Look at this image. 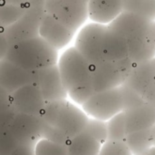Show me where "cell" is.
Masks as SVG:
<instances>
[{"label":"cell","mask_w":155,"mask_h":155,"mask_svg":"<svg viewBox=\"0 0 155 155\" xmlns=\"http://www.w3.org/2000/svg\"><path fill=\"white\" fill-rule=\"evenodd\" d=\"M6 60L29 71L56 64L58 50L50 45L40 35L11 45Z\"/></svg>","instance_id":"1"},{"label":"cell","mask_w":155,"mask_h":155,"mask_svg":"<svg viewBox=\"0 0 155 155\" xmlns=\"http://www.w3.org/2000/svg\"><path fill=\"white\" fill-rule=\"evenodd\" d=\"M41 118L69 140L84 131L89 121L84 110L67 99L46 103Z\"/></svg>","instance_id":"2"},{"label":"cell","mask_w":155,"mask_h":155,"mask_svg":"<svg viewBox=\"0 0 155 155\" xmlns=\"http://www.w3.org/2000/svg\"><path fill=\"white\" fill-rule=\"evenodd\" d=\"M60 75L67 93L91 83L92 64L74 47H69L57 62Z\"/></svg>","instance_id":"3"},{"label":"cell","mask_w":155,"mask_h":155,"mask_svg":"<svg viewBox=\"0 0 155 155\" xmlns=\"http://www.w3.org/2000/svg\"><path fill=\"white\" fill-rule=\"evenodd\" d=\"M45 0H30L24 15L4 29L10 45L39 35L40 24L45 14Z\"/></svg>","instance_id":"4"},{"label":"cell","mask_w":155,"mask_h":155,"mask_svg":"<svg viewBox=\"0 0 155 155\" xmlns=\"http://www.w3.org/2000/svg\"><path fill=\"white\" fill-rule=\"evenodd\" d=\"M45 9L74 32L88 19V0H45Z\"/></svg>","instance_id":"5"},{"label":"cell","mask_w":155,"mask_h":155,"mask_svg":"<svg viewBox=\"0 0 155 155\" xmlns=\"http://www.w3.org/2000/svg\"><path fill=\"white\" fill-rule=\"evenodd\" d=\"M84 112L92 118L108 121L123 112V102L119 87L94 93L83 105Z\"/></svg>","instance_id":"6"},{"label":"cell","mask_w":155,"mask_h":155,"mask_svg":"<svg viewBox=\"0 0 155 155\" xmlns=\"http://www.w3.org/2000/svg\"><path fill=\"white\" fill-rule=\"evenodd\" d=\"M124 84L136 91L145 103H155V57L136 63L131 75Z\"/></svg>","instance_id":"7"},{"label":"cell","mask_w":155,"mask_h":155,"mask_svg":"<svg viewBox=\"0 0 155 155\" xmlns=\"http://www.w3.org/2000/svg\"><path fill=\"white\" fill-rule=\"evenodd\" d=\"M107 25L90 23L84 25L78 33L74 47L93 64L103 61L101 41Z\"/></svg>","instance_id":"8"},{"label":"cell","mask_w":155,"mask_h":155,"mask_svg":"<svg viewBox=\"0 0 155 155\" xmlns=\"http://www.w3.org/2000/svg\"><path fill=\"white\" fill-rule=\"evenodd\" d=\"M43 127L44 121L41 116L16 113L8 129L20 143L35 145L42 138Z\"/></svg>","instance_id":"9"},{"label":"cell","mask_w":155,"mask_h":155,"mask_svg":"<svg viewBox=\"0 0 155 155\" xmlns=\"http://www.w3.org/2000/svg\"><path fill=\"white\" fill-rule=\"evenodd\" d=\"M12 106L16 113L41 116L46 102L36 84H26L11 94Z\"/></svg>","instance_id":"10"},{"label":"cell","mask_w":155,"mask_h":155,"mask_svg":"<svg viewBox=\"0 0 155 155\" xmlns=\"http://www.w3.org/2000/svg\"><path fill=\"white\" fill-rule=\"evenodd\" d=\"M37 71L24 69L6 59L0 60V85L10 94L26 84H37Z\"/></svg>","instance_id":"11"},{"label":"cell","mask_w":155,"mask_h":155,"mask_svg":"<svg viewBox=\"0 0 155 155\" xmlns=\"http://www.w3.org/2000/svg\"><path fill=\"white\" fill-rule=\"evenodd\" d=\"M37 85L46 103L63 100L68 97L57 64L37 70Z\"/></svg>","instance_id":"12"},{"label":"cell","mask_w":155,"mask_h":155,"mask_svg":"<svg viewBox=\"0 0 155 155\" xmlns=\"http://www.w3.org/2000/svg\"><path fill=\"white\" fill-rule=\"evenodd\" d=\"M152 23L153 20L145 16L123 11L107 25L123 35L129 42L143 36L147 32Z\"/></svg>","instance_id":"13"},{"label":"cell","mask_w":155,"mask_h":155,"mask_svg":"<svg viewBox=\"0 0 155 155\" xmlns=\"http://www.w3.org/2000/svg\"><path fill=\"white\" fill-rule=\"evenodd\" d=\"M74 34L75 32L45 12L40 24L39 35L50 45L61 50L72 41Z\"/></svg>","instance_id":"14"},{"label":"cell","mask_w":155,"mask_h":155,"mask_svg":"<svg viewBox=\"0 0 155 155\" xmlns=\"http://www.w3.org/2000/svg\"><path fill=\"white\" fill-rule=\"evenodd\" d=\"M91 84L94 92L117 88L123 84L115 62L103 60L91 65Z\"/></svg>","instance_id":"15"},{"label":"cell","mask_w":155,"mask_h":155,"mask_svg":"<svg viewBox=\"0 0 155 155\" xmlns=\"http://www.w3.org/2000/svg\"><path fill=\"white\" fill-rule=\"evenodd\" d=\"M101 53L103 59L109 62L125 58L129 55L128 40L107 25L101 41Z\"/></svg>","instance_id":"16"},{"label":"cell","mask_w":155,"mask_h":155,"mask_svg":"<svg viewBox=\"0 0 155 155\" xmlns=\"http://www.w3.org/2000/svg\"><path fill=\"white\" fill-rule=\"evenodd\" d=\"M125 116L126 134L151 129L155 124V106L145 103L139 106L124 111Z\"/></svg>","instance_id":"17"},{"label":"cell","mask_w":155,"mask_h":155,"mask_svg":"<svg viewBox=\"0 0 155 155\" xmlns=\"http://www.w3.org/2000/svg\"><path fill=\"white\" fill-rule=\"evenodd\" d=\"M124 0H88V18L108 25L123 12Z\"/></svg>","instance_id":"18"},{"label":"cell","mask_w":155,"mask_h":155,"mask_svg":"<svg viewBox=\"0 0 155 155\" xmlns=\"http://www.w3.org/2000/svg\"><path fill=\"white\" fill-rule=\"evenodd\" d=\"M129 57L136 64L155 57V21L141 37L129 41Z\"/></svg>","instance_id":"19"},{"label":"cell","mask_w":155,"mask_h":155,"mask_svg":"<svg viewBox=\"0 0 155 155\" xmlns=\"http://www.w3.org/2000/svg\"><path fill=\"white\" fill-rule=\"evenodd\" d=\"M102 143L85 130L67 143L69 155H99Z\"/></svg>","instance_id":"20"},{"label":"cell","mask_w":155,"mask_h":155,"mask_svg":"<svg viewBox=\"0 0 155 155\" xmlns=\"http://www.w3.org/2000/svg\"><path fill=\"white\" fill-rule=\"evenodd\" d=\"M124 142L133 155H142L153 146L152 128L127 134Z\"/></svg>","instance_id":"21"},{"label":"cell","mask_w":155,"mask_h":155,"mask_svg":"<svg viewBox=\"0 0 155 155\" xmlns=\"http://www.w3.org/2000/svg\"><path fill=\"white\" fill-rule=\"evenodd\" d=\"M123 11L141 15L155 21V0H124Z\"/></svg>","instance_id":"22"},{"label":"cell","mask_w":155,"mask_h":155,"mask_svg":"<svg viewBox=\"0 0 155 155\" xmlns=\"http://www.w3.org/2000/svg\"><path fill=\"white\" fill-rule=\"evenodd\" d=\"M107 141H124L126 136L124 112H121L107 121Z\"/></svg>","instance_id":"23"},{"label":"cell","mask_w":155,"mask_h":155,"mask_svg":"<svg viewBox=\"0 0 155 155\" xmlns=\"http://www.w3.org/2000/svg\"><path fill=\"white\" fill-rule=\"evenodd\" d=\"M27 6H20L2 3L0 4V23L4 28L16 22L25 12Z\"/></svg>","instance_id":"24"},{"label":"cell","mask_w":155,"mask_h":155,"mask_svg":"<svg viewBox=\"0 0 155 155\" xmlns=\"http://www.w3.org/2000/svg\"><path fill=\"white\" fill-rule=\"evenodd\" d=\"M35 155H69L67 145L41 138L35 145Z\"/></svg>","instance_id":"25"},{"label":"cell","mask_w":155,"mask_h":155,"mask_svg":"<svg viewBox=\"0 0 155 155\" xmlns=\"http://www.w3.org/2000/svg\"><path fill=\"white\" fill-rule=\"evenodd\" d=\"M121 96H122V102H123V111L139 106L141 104H145V101L143 98L133 88L128 86L125 84H122L119 86Z\"/></svg>","instance_id":"26"},{"label":"cell","mask_w":155,"mask_h":155,"mask_svg":"<svg viewBox=\"0 0 155 155\" xmlns=\"http://www.w3.org/2000/svg\"><path fill=\"white\" fill-rule=\"evenodd\" d=\"M84 130L90 134H92L102 144L107 141V121L89 118V121Z\"/></svg>","instance_id":"27"},{"label":"cell","mask_w":155,"mask_h":155,"mask_svg":"<svg viewBox=\"0 0 155 155\" xmlns=\"http://www.w3.org/2000/svg\"><path fill=\"white\" fill-rule=\"evenodd\" d=\"M99 155H133L124 141H106L102 144Z\"/></svg>","instance_id":"28"},{"label":"cell","mask_w":155,"mask_h":155,"mask_svg":"<svg viewBox=\"0 0 155 155\" xmlns=\"http://www.w3.org/2000/svg\"><path fill=\"white\" fill-rule=\"evenodd\" d=\"M19 144L8 127L0 130V155H12Z\"/></svg>","instance_id":"29"},{"label":"cell","mask_w":155,"mask_h":155,"mask_svg":"<svg viewBox=\"0 0 155 155\" xmlns=\"http://www.w3.org/2000/svg\"><path fill=\"white\" fill-rule=\"evenodd\" d=\"M94 93L95 92L93 88L92 84L89 83V84H86L84 85L74 88V89L69 91L67 94H68V96L75 104L83 105Z\"/></svg>","instance_id":"30"},{"label":"cell","mask_w":155,"mask_h":155,"mask_svg":"<svg viewBox=\"0 0 155 155\" xmlns=\"http://www.w3.org/2000/svg\"><path fill=\"white\" fill-rule=\"evenodd\" d=\"M115 64H116L117 69L122 76L123 84H124L128 79V77L131 75V74L134 70V67L135 65V63L129 56H127L119 61H116Z\"/></svg>","instance_id":"31"},{"label":"cell","mask_w":155,"mask_h":155,"mask_svg":"<svg viewBox=\"0 0 155 155\" xmlns=\"http://www.w3.org/2000/svg\"><path fill=\"white\" fill-rule=\"evenodd\" d=\"M16 112L13 107L8 109H0V130L9 126Z\"/></svg>","instance_id":"32"},{"label":"cell","mask_w":155,"mask_h":155,"mask_svg":"<svg viewBox=\"0 0 155 155\" xmlns=\"http://www.w3.org/2000/svg\"><path fill=\"white\" fill-rule=\"evenodd\" d=\"M12 107L11 94L0 85V109H8Z\"/></svg>","instance_id":"33"},{"label":"cell","mask_w":155,"mask_h":155,"mask_svg":"<svg viewBox=\"0 0 155 155\" xmlns=\"http://www.w3.org/2000/svg\"><path fill=\"white\" fill-rule=\"evenodd\" d=\"M4 29H0V60L5 59L10 47V44L5 35Z\"/></svg>","instance_id":"34"},{"label":"cell","mask_w":155,"mask_h":155,"mask_svg":"<svg viewBox=\"0 0 155 155\" xmlns=\"http://www.w3.org/2000/svg\"><path fill=\"white\" fill-rule=\"evenodd\" d=\"M1 2L10 5H20V6H27L30 0H1Z\"/></svg>","instance_id":"35"},{"label":"cell","mask_w":155,"mask_h":155,"mask_svg":"<svg viewBox=\"0 0 155 155\" xmlns=\"http://www.w3.org/2000/svg\"><path fill=\"white\" fill-rule=\"evenodd\" d=\"M142 155H155V146H153L152 148H150L148 151H146Z\"/></svg>","instance_id":"36"},{"label":"cell","mask_w":155,"mask_h":155,"mask_svg":"<svg viewBox=\"0 0 155 155\" xmlns=\"http://www.w3.org/2000/svg\"><path fill=\"white\" fill-rule=\"evenodd\" d=\"M152 132H153V146H155V124L152 127Z\"/></svg>","instance_id":"37"},{"label":"cell","mask_w":155,"mask_h":155,"mask_svg":"<svg viewBox=\"0 0 155 155\" xmlns=\"http://www.w3.org/2000/svg\"><path fill=\"white\" fill-rule=\"evenodd\" d=\"M153 104V105H154V106H155V103H153V104Z\"/></svg>","instance_id":"38"},{"label":"cell","mask_w":155,"mask_h":155,"mask_svg":"<svg viewBox=\"0 0 155 155\" xmlns=\"http://www.w3.org/2000/svg\"><path fill=\"white\" fill-rule=\"evenodd\" d=\"M0 4H1V0H0Z\"/></svg>","instance_id":"39"}]
</instances>
